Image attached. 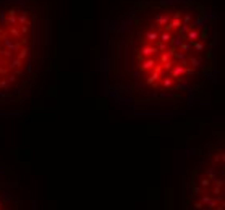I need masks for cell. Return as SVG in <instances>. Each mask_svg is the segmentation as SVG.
I'll return each instance as SVG.
<instances>
[{
    "label": "cell",
    "instance_id": "6da1fadb",
    "mask_svg": "<svg viewBox=\"0 0 225 210\" xmlns=\"http://www.w3.org/2000/svg\"><path fill=\"white\" fill-rule=\"evenodd\" d=\"M219 13L202 0H135L102 23L104 95L136 117H173L219 79Z\"/></svg>",
    "mask_w": 225,
    "mask_h": 210
},
{
    "label": "cell",
    "instance_id": "7a4b0ae2",
    "mask_svg": "<svg viewBox=\"0 0 225 210\" xmlns=\"http://www.w3.org/2000/svg\"><path fill=\"white\" fill-rule=\"evenodd\" d=\"M54 42L55 12L49 0H0V115L33 94Z\"/></svg>",
    "mask_w": 225,
    "mask_h": 210
},
{
    "label": "cell",
    "instance_id": "3957f363",
    "mask_svg": "<svg viewBox=\"0 0 225 210\" xmlns=\"http://www.w3.org/2000/svg\"><path fill=\"white\" fill-rule=\"evenodd\" d=\"M183 176L185 210H223V138L194 152Z\"/></svg>",
    "mask_w": 225,
    "mask_h": 210
},
{
    "label": "cell",
    "instance_id": "277c9868",
    "mask_svg": "<svg viewBox=\"0 0 225 210\" xmlns=\"http://www.w3.org/2000/svg\"><path fill=\"white\" fill-rule=\"evenodd\" d=\"M0 210H24L15 191V183L5 178L3 170H0Z\"/></svg>",
    "mask_w": 225,
    "mask_h": 210
}]
</instances>
